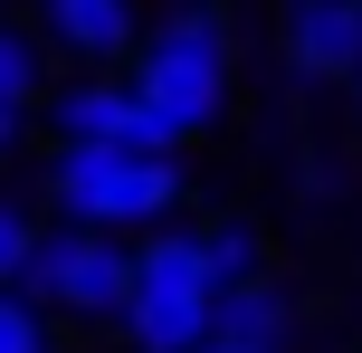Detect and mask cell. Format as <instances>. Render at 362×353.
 Returning a JSON list of instances; mask_svg holds the SVG:
<instances>
[{"mask_svg": "<svg viewBox=\"0 0 362 353\" xmlns=\"http://www.w3.org/2000/svg\"><path fill=\"white\" fill-rule=\"evenodd\" d=\"M134 105H144V153H172L219 125L229 105V19L219 10H172L163 29L134 48Z\"/></svg>", "mask_w": 362, "mask_h": 353, "instance_id": "6da1fadb", "label": "cell"}, {"mask_svg": "<svg viewBox=\"0 0 362 353\" xmlns=\"http://www.w3.org/2000/svg\"><path fill=\"white\" fill-rule=\"evenodd\" d=\"M181 191H191V182H181L172 153L57 144V163H48V201L67 210V229H163Z\"/></svg>", "mask_w": 362, "mask_h": 353, "instance_id": "7a4b0ae2", "label": "cell"}, {"mask_svg": "<svg viewBox=\"0 0 362 353\" xmlns=\"http://www.w3.org/2000/svg\"><path fill=\"white\" fill-rule=\"evenodd\" d=\"M210 258H200V229H163V239L134 248V277H124V344L134 353H200L210 335Z\"/></svg>", "mask_w": 362, "mask_h": 353, "instance_id": "3957f363", "label": "cell"}, {"mask_svg": "<svg viewBox=\"0 0 362 353\" xmlns=\"http://www.w3.org/2000/svg\"><path fill=\"white\" fill-rule=\"evenodd\" d=\"M124 277H134V248L115 229H38L29 267H19V296L38 316H124Z\"/></svg>", "mask_w": 362, "mask_h": 353, "instance_id": "277c9868", "label": "cell"}, {"mask_svg": "<svg viewBox=\"0 0 362 353\" xmlns=\"http://www.w3.org/2000/svg\"><path fill=\"white\" fill-rule=\"evenodd\" d=\"M38 38H48L57 57H76V76H105L115 57L144 48L134 0H38Z\"/></svg>", "mask_w": 362, "mask_h": 353, "instance_id": "5b68a950", "label": "cell"}, {"mask_svg": "<svg viewBox=\"0 0 362 353\" xmlns=\"http://www.w3.org/2000/svg\"><path fill=\"white\" fill-rule=\"evenodd\" d=\"M48 115H57V144H124V153H144V105H134L124 76H67Z\"/></svg>", "mask_w": 362, "mask_h": 353, "instance_id": "8992f818", "label": "cell"}, {"mask_svg": "<svg viewBox=\"0 0 362 353\" xmlns=\"http://www.w3.org/2000/svg\"><path fill=\"white\" fill-rule=\"evenodd\" d=\"M286 57L305 76H362V0H286Z\"/></svg>", "mask_w": 362, "mask_h": 353, "instance_id": "52a82bcc", "label": "cell"}, {"mask_svg": "<svg viewBox=\"0 0 362 353\" xmlns=\"http://www.w3.org/2000/svg\"><path fill=\"white\" fill-rule=\"evenodd\" d=\"M286 325H296V306H286V287H229V296L210 306V335H200V353H286Z\"/></svg>", "mask_w": 362, "mask_h": 353, "instance_id": "ba28073f", "label": "cell"}, {"mask_svg": "<svg viewBox=\"0 0 362 353\" xmlns=\"http://www.w3.org/2000/svg\"><path fill=\"white\" fill-rule=\"evenodd\" d=\"M200 258H210V287H219V296L267 277V239H257V220H210V229H200Z\"/></svg>", "mask_w": 362, "mask_h": 353, "instance_id": "9c48e42d", "label": "cell"}, {"mask_svg": "<svg viewBox=\"0 0 362 353\" xmlns=\"http://www.w3.org/2000/svg\"><path fill=\"white\" fill-rule=\"evenodd\" d=\"M38 96H48V38L38 29H0V105L29 115Z\"/></svg>", "mask_w": 362, "mask_h": 353, "instance_id": "30bf717a", "label": "cell"}, {"mask_svg": "<svg viewBox=\"0 0 362 353\" xmlns=\"http://www.w3.org/2000/svg\"><path fill=\"white\" fill-rule=\"evenodd\" d=\"M0 353H57V335H48V316H38L19 287H0Z\"/></svg>", "mask_w": 362, "mask_h": 353, "instance_id": "8fae6325", "label": "cell"}, {"mask_svg": "<svg viewBox=\"0 0 362 353\" xmlns=\"http://www.w3.org/2000/svg\"><path fill=\"white\" fill-rule=\"evenodd\" d=\"M29 248H38V220H29V201H10V191H0V287H19Z\"/></svg>", "mask_w": 362, "mask_h": 353, "instance_id": "7c38bea8", "label": "cell"}, {"mask_svg": "<svg viewBox=\"0 0 362 353\" xmlns=\"http://www.w3.org/2000/svg\"><path fill=\"white\" fill-rule=\"evenodd\" d=\"M19 125H29V115H10V105H0V163L19 153Z\"/></svg>", "mask_w": 362, "mask_h": 353, "instance_id": "4fadbf2b", "label": "cell"}]
</instances>
